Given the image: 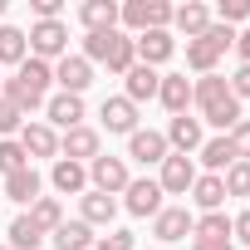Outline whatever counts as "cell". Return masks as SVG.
Masks as SVG:
<instances>
[{
  "label": "cell",
  "mask_w": 250,
  "mask_h": 250,
  "mask_svg": "<svg viewBox=\"0 0 250 250\" xmlns=\"http://www.w3.org/2000/svg\"><path fill=\"white\" fill-rule=\"evenodd\" d=\"M191 250H230V240H196Z\"/></svg>",
  "instance_id": "cell-46"
},
{
  "label": "cell",
  "mask_w": 250,
  "mask_h": 250,
  "mask_svg": "<svg viewBox=\"0 0 250 250\" xmlns=\"http://www.w3.org/2000/svg\"><path fill=\"white\" fill-rule=\"evenodd\" d=\"M191 235L196 240H230V216L226 211H206V216H196Z\"/></svg>",
  "instance_id": "cell-30"
},
{
  "label": "cell",
  "mask_w": 250,
  "mask_h": 250,
  "mask_svg": "<svg viewBox=\"0 0 250 250\" xmlns=\"http://www.w3.org/2000/svg\"><path fill=\"white\" fill-rule=\"evenodd\" d=\"M0 250H10V245H0Z\"/></svg>",
  "instance_id": "cell-47"
},
{
  "label": "cell",
  "mask_w": 250,
  "mask_h": 250,
  "mask_svg": "<svg viewBox=\"0 0 250 250\" xmlns=\"http://www.w3.org/2000/svg\"><path fill=\"white\" fill-rule=\"evenodd\" d=\"M25 123H30V118H25V113H20V108L5 98V93H0V133L10 138V133H20V128H25Z\"/></svg>",
  "instance_id": "cell-37"
},
{
  "label": "cell",
  "mask_w": 250,
  "mask_h": 250,
  "mask_svg": "<svg viewBox=\"0 0 250 250\" xmlns=\"http://www.w3.org/2000/svg\"><path fill=\"white\" fill-rule=\"evenodd\" d=\"M206 40H211V44H216V49L226 54V49L235 44V30H230V25H216V20H211V30H206Z\"/></svg>",
  "instance_id": "cell-41"
},
{
  "label": "cell",
  "mask_w": 250,
  "mask_h": 250,
  "mask_svg": "<svg viewBox=\"0 0 250 250\" xmlns=\"http://www.w3.org/2000/svg\"><path fill=\"white\" fill-rule=\"evenodd\" d=\"M191 182H196V167H191V157H182V152H167V162H162V177H157L162 196H187V191H191Z\"/></svg>",
  "instance_id": "cell-5"
},
{
  "label": "cell",
  "mask_w": 250,
  "mask_h": 250,
  "mask_svg": "<svg viewBox=\"0 0 250 250\" xmlns=\"http://www.w3.org/2000/svg\"><path fill=\"white\" fill-rule=\"evenodd\" d=\"M49 83H54V69H49L44 59H35V54H30V59L15 69V79H5V98L30 118V113L44 103V88H49Z\"/></svg>",
  "instance_id": "cell-1"
},
{
  "label": "cell",
  "mask_w": 250,
  "mask_h": 250,
  "mask_svg": "<svg viewBox=\"0 0 250 250\" xmlns=\"http://www.w3.org/2000/svg\"><path fill=\"white\" fill-rule=\"evenodd\" d=\"M20 167H30V157H25V147H20V143H10V138H5V143H0V172L10 177V172H20Z\"/></svg>",
  "instance_id": "cell-36"
},
{
  "label": "cell",
  "mask_w": 250,
  "mask_h": 250,
  "mask_svg": "<svg viewBox=\"0 0 250 250\" xmlns=\"http://www.w3.org/2000/svg\"><path fill=\"white\" fill-rule=\"evenodd\" d=\"M54 83H59V93H79L83 98V88L93 83V64L83 54H64L59 69H54Z\"/></svg>",
  "instance_id": "cell-6"
},
{
  "label": "cell",
  "mask_w": 250,
  "mask_h": 250,
  "mask_svg": "<svg viewBox=\"0 0 250 250\" xmlns=\"http://www.w3.org/2000/svg\"><path fill=\"white\" fill-rule=\"evenodd\" d=\"M44 113H49V123L54 128H83V98L79 93H54L49 103H44Z\"/></svg>",
  "instance_id": "cell-11"
},
{
  "label": "cell",
  "mask_w": 250,
  "mask_h": 250,
  "mask_svg": "<svg viewBox=\"0 0 250 250\" xmlns=\"http://www.w3.org/2000/svg\"><path fill=\"white\" fill-rule=\"evenodd\" d=\"M201 162L211 167V177H221L226 167H235V147H230V138H206V143H201Z\"/></svg>",
  "instance_id": "cell-24"
},
{
  "label": "cell",
  "mask_w": 250,
  "mask_h": 250,
  "mask_svg": "<svg viewBox=\"0 0 250 250\" xmlns=\"http://www.w3.org/2000/svg\"><path fill=\"white\" fill-rule=\"evenodd\" d=\"M157 98H162V108H167L172 118H177V113H187V108H191V79H187V74H162Z\"/></svg>",
  "instance_id": "cell-14"
},
{
  "label": "cell",
  "mask_w": 250,
  "mask_h": 250,
  "mask_svg": "<svg viewBox=\"0 0 250 250\" xmlns=\"http://www.w3.org/2000/svg\"><path fill=\"white\" fill-rule=\"evenodd\" d=\"M226 196H250V162H235V167H226Z\"/></svg>",
  "instance_id": "cell-35"
},
{
  "label": "cell",
  "mask_w": 250,
  "mask_h": 250,
  "mask_svg": "<svg viewBox=\"0 0 250 250\" xmlns=\"http://www.w3.org/2000/svg\"><path fill=\"white\" fill-rule=\"evenodd\" d=\"M221 98H230V83H226L221 74H201V79L191 83V103L211 108V103H221Z\"/></svg>",
  "instance_id": "cell-28"
},
{
  "label": "cell",
  "mask_w": 250,
  "mask_h": 250,
  "mask_svg": "<svg viewBox=\"0 0 250 250\" xmlns=\"http://www.w3.org/2000/svg\"><path fill=\"white\" fill-rule=\"evenodd\" d=\"M235 49H240V59L250 64V30H245V35H235Z\"/></svg>",
  "instance_id": "cell-45"
},
{
  "label": "cell",
  "mask_w": 250,
  "mask_h": 250,
  "mask_svg": "<svg viewBox=\"0 0 250 250\" xmlns=\"http://www.w3.org/2000/svg\"><path fill=\"white\" fill-rule=\"evenodd\" d=\"M98 250H133V230H108V235H98Z\"/></svg>",
  "instance_id": "cell-40"
},
{
  "label": "cell",
  "mask_w": 250,
  "mask_h": 250,
  "mask_svg": "<svg viewBox=\"0 0 250 250\" xmlns=\"http://www.w3.org/2000/svg\"><path fill=\"white\" fill-rule=\"evenodd\" d=\"M88 182H93V191H103V196H118V191H128V162H123V157H93L88 162Z\"/></svg>",
  "instance_id": "cell-4"
},
{
  "label": "cell",
  "mask_w": 250,
  "mask_h": 250,
  "mask_svg": "<svg viewBox=\"0 0 250 250\" xmlns=\"http://www.w3.org/2000/svg\"><path fill=\"white\" fill-rule=\"evenodd\" d=\"M25 44L35 49V59L49 64V59H64V54H69V30H64V20H40Z\"/></svg>",
  "instance_id": "cell-3"
},
{
  "label": "cell",
  "mask_w": 250,
  "mask_h": 250,
  "mask_svg": "<svg viewBox=\"0 0 250 250\" xmlns=\"http://www.w3.org/2000/svg\"><path fill=\"white\" fill-rule=\"evenodd\" d=\"M79 20L88 25V35L118 30V5H113V0H83V5H79Z\"/></svg>",
  "instance_id": "cell-19"
},
{
  "label": "cell",
  "mask_w": 250,
  "mask_h": 250,
  "mask_svg": "<svg viewBox=\"0 0 250 250\" xmlns=\"http://www.w3.org/2000/svg\"><path fill=\"white\" fill-rule=\"evenodd\" d=\"M226 138H230V147H235V162H250V118H240Z\"/></svg>",
  "instance_id": "cell-38"
},
{
  "label": "cell",
  "mask_w": 250,
  "mask_h": 250,
  "mask_svg": "<svg viewBox=\"0 0 250 250\" xmlns=\"http://www.w3.org/2000/svg\"><path fill=\"white\" fill-rule=\"evenodd\" d=\"M123 206H128L133 216H157V211H162V187H157L152 177L128 182V201H123Z\"/></svg>",
  "instance_id": "cell-13"
},
{
  "label": "cell",
  "mask_w": 250,
  "mask_h": 250,
  "mask_svg": "<svg viewBox=\"0 0 250 250\" xmlns=\"http://www.w3.org/2000/svg\"><path fill=\"white\" fill-rule=\"evenodd\" d=\"M20 147H25V157H54L59 152V133L49 123H25L20 128Z\"/></svg>",
  "instance_id": "cell-12"
},
{
  "label": "cell",
  "mask_w": 250,
  "mask_h": 250,
  "mask_svg": "<svg viewBox=\"0 0 250 250\" xmlns=\"http://www.w3.org/2000/svg\"><path fill=\"white\" fill-rule=\"evenodd\" d=\"M191 226H196V216H191L187 206H162V211L152 216V235H157V240H187Z\"/></svg>",
  "instance_id": "cell-8"
},
{
  "label": "cell",
  "mask_w": 250,
  "mask_h": 250,
  "mask_svg": "<svg viewBox=\"0 0 250 250\" xmlns=\"http://www.w3.org/2000/svg\"><path fill=\"white\" fill-rule=\"evenodd\" d=\"M98 118H103L108 133H128V138L138 133V103H128V98H103Z\"/></svg>",
  "instance_id": "cell-10"
},
{
  "label": "cell",
  "mask_w": 250,
  "mask_h": 250,
  "mask_svg": "<svg viewBox=\"0 0 250 250\" xmlns=\"http://www.w3.org/2000/svg\"><path fill=\"white\" fill-rule=\"evenodd\" d=\"M49 235H54V250H93V226H83V221H64Z\"/></svg>",
  "instance_id": "cell-23"
},
{
  "label": "cell",
  "mask_w": 250,
  "mask_h": 250,
  "mask_svg": "<svg viewBox=\"0 0 250 250\" xmlns=\"http://www.w3.org/2000/svg\"><path fill=\"white\" fill-rule=\"evenodd\" d=\"M40 240H44V230H40L30 216H15V221H10V240H5L10 250H40Z\"/></svg>",
  "instance_id": "cell-31"
},
{
  "label": "cell",
  "mask_w": 250,
  "mask_h": 250,
  "mask_svg": "<svg viewBox=\"0 0 250 250\" xmlns=\"http://www.w3.org/2000/svg\"><path fill=\"white\" fill-rule=\"evenodd\" d=\"M133 49H138V64L157 69V64H167V59L177 54V40H172L167 30H147V35H138V40H133Z\"/></svg>",
  "instance_id": "cell-7"
},
{
  "label": "cell",
  "mask_w": 250,
  "mask_h": 250,
  "mask_svg": "<svg viewBox=\"0 0 250 250\" xmlns=\"http://www.w3.org/2000/svg\"><path fill=\"white\" fill-rule=\"evenodd\" d=\"M30 59V44H25V30H15V25H0V64H25Z\"/></svg>",
  "instance_id": "cell-26"
},
{
  "label": "cell",
  "mask_w": 250,
  "mask_h": 250,
  "mask_svg": "<svg viewBox=\"0 0 250 250\" xmlns=\"http://www.w3.org/2000/svg\"><path fill=\"white\" fill-rule=\"evenodd\" d=\"M49 182H54L64 196H79V191L88 187V167H83V162H69V157H59V162H54V172H49Z\"/></svg>",
  "instance_id": "cell-20"
},
{
  "label": "cell",
  "mask_w": 250,
  "mask_h": 250,
  "mask_svg": "<svg viewBox=\"0 0 250 250\" xmlns=\"http://www.w3.org/2000/svg\"><path fill=\"white\" fill-rule=\"evenodd\" d=\"M113 216H118V201H113V196H103V191H83V216H79L83 226H108Z\"/></svg>",
  "instance_id": "cell-25"
},
{
  "label": "cell",
  "mask_w": 250,
  "mask_h": 250,
  "mask_svg": "<svg viewBox=\"0 0 250 250\" xmlns=\"http://www.w3.org/2000/svg\"><path fill=\"white\" fill-rule=\"evenodd\" d=\"M240 118H245V113H240V98H221V103L201 108V123H211V128H221V133H230Z\"/></svg>",
  "instance_id": "cell-27"
},
{
  "label": "cell",
  "mask_w": 250,
  "mask_h": 250,
  "mask_svg": "<svg viewBox=\"0 0 250 250\" xmlns=\"http://www.w3.org/2000/svg\"><path fill=\"white\" fill-rule=\"evenodd\" d=\"M30 5H35V15H40V20H59L64 0H30Z\"/></svg>",
  "instance_id": "cell-44"
},
{
  "label": "cell",
  "mask_w": 250,
  "mask_h": 250,
  "mask_svg": "<svg viewBox=\"0 0 250 250\" xmlns=\"http://www.w3.org/2000/svg\"><path fill=\"white\" fill-rule=\"evenodd\" d=\"M216 59H221V49L201 35V40H187V64L196 69V74H216Z\"/></svg>",
  "instance_id": "cell-29"
},
{
  "label": "cell",
  "mask_w": 250,
  "mask_h": 250,
  "mask_svg": "<svg viewBox=\"0 0 250 250\" xmlns=\"http://www.w3.org/2000/svg\"><path fill=\"white\" fill-rule=\"evenodd\" d=\"M230 240H240V245H250V211H240V216L230 221Z\"/></svg>",
  "instance_id": "cell-43"
},
{
  "label": "cell",
  "mask_w": 250,
  "mask_h": 250,
  "mask_svg": "<svg viewBox=\"0 0 250 250\" xmlns=\"http://www.w3.org/2000/svg\"><path fill=\"white\" fill-rule=\"evenodd\" d=\"M230 98H250V64H240L230 74Z\"/></svg>",
  "instance_id": "cell-42"
},
{
  "label": "cell",
  "mask_w": 250,
  "mask_h": 250,
  "mask_svg": "<svg viewBox=\"0 0 250 250\" xmlns=\"http://www.w3.org/2000/svg\"><path fill=\"white\" fill-rule=\"evenodd\" d=\"M118 20L128 30H138V35L167 30L172 25V5H167V0H128V5H118Z\"/></svg>",
  "instance_id": "cell-2"
},
{
  "label": "cell",
  "mask_w": 250,
  "mask_h": 250,
  "mask_svg": "<svg viewBox=\"0 0 250 250\" xmlns=\"http://www.w3.org/2000/svg\"><path fill=\"white\" fill-rule=\"evenodd\" d=\"M123 79H128V93H123L128 103H147V98H157V83H162V74L147 69V64H133Z\"/></svg>",
  "instance_id": "cell-18"
},
{
  "label": "cell",
  "mask_w": 250,
  "mask_h": 250,
  "mask_svg": "<svg viewBox=\"0 0 250 250\" xmlns=\"http://www.w3.org/2000/svg\"><path fill=\"white\" fill-rule=\"evenodd\" d=\"M59 152H64L69 162H93V157H98V133H93V128H69V133L59 138Z\"/></svg>",
  "instance_id": "cell-17"
},
{
  "label": "cell",
  "mask_w": 250,
  "mask_h": 250,
  "mask_svg": "<svg viewBox=\"0 0 250 250\" xmlns=\"http://www.w3.org/2000/svg\"><path fill=\"white\" fill-rule=\"evenodd\" d=\"M113 35H118V30H103V35H83V59H88V64H103V59H108V49H113Z\"/></svg>",
  "instance_id": "cell-34"
},
{
  "label": "cell",
  "mask_w": 250,
  "mask_h": 250,
  "mask_svg": "<svg viewBox=\"0 0 250 250\" xmlns=\"http://www.w3.org/2000/svg\"><path fill=\"white\" fill-rule=\"evenodd\" d=\"M221 25H240V20H250V0H221Z\"/></svg>",
  "instance_id": "cell-39"
},
{
  "label": "cell",
  "mask_w": 250,
  "mask_h": 250,
  "mask_svg": "<svg viewBox=\"0 0 250 250\" xmlns=\"http://www.w3.org/2000/svg\"><path fill=\"white\" fill-rule=\"evenodd\" d=\"M113 74H128L133 64H138V49H133V40L128 35H113V49H108V59H103Z\"/></svg>",
  "instance_id": "cell-33"
},
{
  "label": "cell",
  "mask_w": 250,
  "mask_h": 250,
  "mask_svg": "<svg viewBox=\"0 0 250 250\" xmlns=\"http://www.w3.org/2000/svg\"><path fill=\"white\" fill-rule=\"evenodd\" d=\"M5 196L20 201V206H35V201H40V172H35V167L10 172V177H5Z\"/></svg>",
  "instance_id": "cell-21"
},
{
  "label": "cell",
  "mask_w": 250,
  "mask_h": 250,
  "mask_svg": "<svg viewBox=\"0 0 250 250\" xmlns=\"http://www.w3.org/2000/svg\"><path fill=\"white\" fill-rule=\"evenodd\" d=\"M128 157H138L143 167H152V162L162 167V162H167V138H162V133H152V128H147V133L138 128V133L128 138Z\"/></svg>",
  "instance_id": "cell-15"
},
{
  "label": "cell",
  "mask_w": 250,
  "mask_h": 250,
  "mask_svg": "<svg viewBox=\"0 0 250 250\" xmlns=\"http://www.w3.org/2000/svg\"><path fill=\"white\" fill-rule=\"evenodd\" d=\"M191 201H196L201 211H221V206H226V182L211 177V172L196 177V182H191Z\"/></svg>",
  "instance_id": "cell-22"
},
{
  "label": "cell",
  "mask_w": 250,
  "mask_h": 250,
  "mask_svg": "<svg viewBox=\"0 0 250 250\" xmlns=\"http://www.w3.org/2000/svg\"><path fill=\"white\" fill-rule=\"evenodd\" d=\"M201 118H187V113H177L172 123H167V147H177L182 157L187 152H201Z\"/></svg>",
  "instance_id": "cell-9"
},
{
  "label": "cell",
  "mask_w": 250,
  "mask_h": 250,
  "mask_svg": "<svg viewBox=\"0 0 250 250\" xmlns=\"http://www.w3.org/2000/svg\"><path fill=\"white\" fill-rule=\"evenodd\" d=\"M30 221H35V226L49 235V230H59V226H64V206H59L54 196H40V201L30 206Z\"/></svg>",
  "instance_id": "cell-32"
},
{
  "label": "cell",
  "mask_w": 250,
  "mask_h": 250,
  "mask_svg": "<svg viewBox=\"0 0 250 250\" xmlns=\"http://www.w3.org/2000/svg\"><path fill=\"white\" fill-rule=\"evenodd\" d=\"M172 25H177L187 40H201V35L211 30V10L201 5V0H187V5H177V10H172Z\"/></svg>",
  "instance_id": "cell-16"
}]
</instances>
